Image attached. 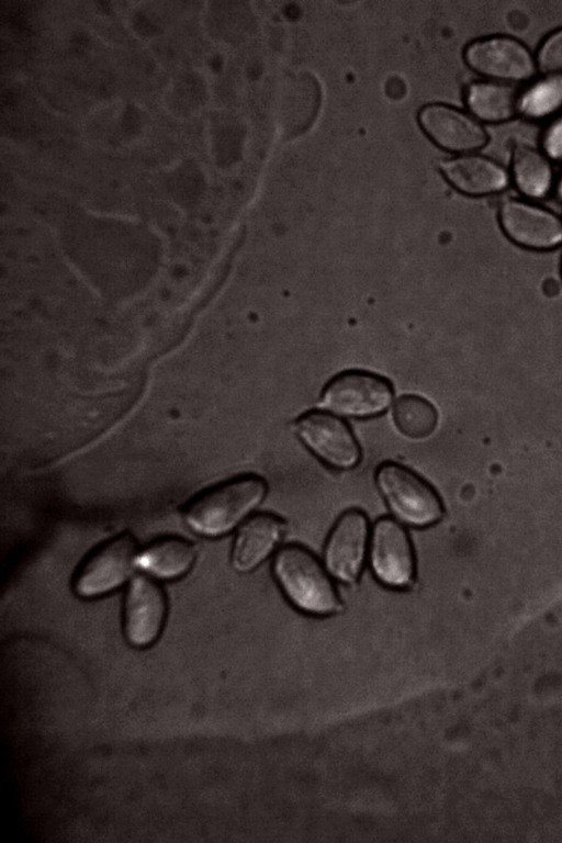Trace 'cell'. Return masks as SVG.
Here are the masks:
<instances>
[{"mask_svg":"<svg viewBox=\"0 0 562 843\" xmlns=\"http://www.w3.org/2000/svg\"><path fill=\"white\" fill-rule=\"evenodd\" d=\"M267 494V483L259 476L245 475L205 491L186 508L190 528L205 537L232 530Z\"/></svg>","mask_w":562,"mask_h":843,"instance_id":"cell-1","label":"cell"},{"mask_svg":"<svg viewBox=\"0 0 562 843\" xmlns=\"http://www.w3.org/2000/svg\"><path fill=\"white\" fill-rule=\"evenodd\" d=\"M272 572L286 598L302 611L328 615L340 608L333 582L307 549L297 544L281 548L273 559Z\"/></svg>","mask_w":562,"mask_h":843,"instance_id":"cell-2","label":"cell"},{"mask_svg":"<svg viewBox=\"0 0 562 843\" xmlns=\"http://www.w3.org/2000/svg\"><path fill=\"white\" fill-rule=\"evenodd\" d=\"M376 485L392 514L402 522L427 527L439 521L443 505L435 488L407 468L392 462L381 464Z\"/></svg>","mask_w":562,"mask_h":843,"instance_id":"cell-3","label":"cell"},{"mask_svg":"<svg viewBox=\"0 0 562 843\" xmlns=\"http://www.w3.org/2000/svg\"><path fill=\"white\" fill-rule=\"evenodd\" d=\"M392 401L387 380L366 371H347L329 381L322 405L337 415L367 418L384 412Z\"/></svg>","mask_w":562,"mask_h":843,"instance_id":"cell-4","label":"cell"},{"mask_svg":"<svg viewBox=\"0 0 562 843\" xmlns=\"http://www.w3.org/2000/svg\"><path fill=\"white\" fill-rule=\"evenodd\" d=\"M135 539L124 533L97 548L81 564L74 582L77 595L90 598L122 585L136 560Z\"/></svg>","mask_w":562,"mask_h":843,"instance_id":"cell-5","label":"cell"},{"mask_svg":"<svg viewBox=\"0 0 562 843\" xmlns=\"http://www.w3.org/2000/svg\"><path fill=\"white\" fill-rule=\"evenodd\" d=\"M301 441L324 463L335 469L357 465L361 450L348 425L324 412H308L295 423Z\"/></svg>","mask_w":562,"mask_h":843,"instance_id":"cell-6","label":"cell"},{"mask_svg":"<svg viewBox=\"0 0 562 843\" xmlns=\"http://www.w3.org/2000/svg\"><path fill=\"white\" fill-rule=\"evenodd\" d=\"M370 563L376 578L390 587H407L415 576V555L406 530L395 520L375 521L370 537Z\"/></svg>","mask_w":562,"mask_h":843,"instance_id":"cell-7","label":"cell"},{"mask_svg":"<svg viewBox=\"0 0 562 843\" xmlns=\"http://www.w3.org/2000/svg\"><path fill=\"white\" fill-rule=\"evenodd\" d=\"M369 541V521L358 510L345 512L333 526L324 551L327 571L345 583L358 580Z\"/></svg>","mask_w":562,"mask_h":843,"instance_id":"cell-8","label":"cell"},{"mask_svg":"<svg viewBox=\"0 0 562 843\" xmlns=\"http://www.w3.org/2000/svg\"><path fill=\"white\" fill-rule=\"evenodd\" d=\"M418 122L437 146L449 151L467 153L487 143L486 132L475 120L447 104L424 105L418 112Z\"/></svg>","mask_w":562,"mask_h":843,"instance_id":"cell-9","label":"cell"},{"mask_svg":"<svg viewBox=\"0 0 562 843\" xmlns=\"http://www.w3.org/2000/svg\"><path fill=\"white\" fill-rule=\"evenodd\" d=\"M167 610L162 589L145 576L135 577L124 604V630L128 642L146 647L159 636Z\"/></svg>","mask_w":562,"mask_h":843,"instance_id":"cell-10","label":"cell"},{"mask_svg":"<svg viewBox=\"0 0 562 843\" xmlns=\"http://www.w3.org/2000/svg\"><path fill=\"white\" fill-rule=\"evenodd\" d=\"M464 58L476 72L498 79L524 80L535 70L529 52L509 37L474 41L465 48Z\"/></svg>","mask_w":562,"mask_h":843,"instance_id":"cell-11","label":"cell"},{"mask_svg":"<svg viewBox=\"0 0 562 843\" xmlns=\"http://www.w3.org/2000/svg\"><path fill=\"white\" fill-rule=\"evenodd\" d=\"M499 221L507 236L524 247L547 249L562 240V223L555 215L521 201H506Z\"/></svg>","mask_w":562,"mask_h":843,"instance_id":"cell-12","label":"cell"},{"mask_svg":"<svg viewBox=\"0 0 562 843\" xmlns=\"http://www.w3.org/2000/svg\"><path fill=\"white\" fill-rule=\"evenodd\" d=\"M285 531L284 521L273 514H258L240 526L235 538L232 563L238 572L256 569L274 550Z\"/></svg>","mask_w":562,"mask_h":843,"instance_id":"cell-13","label":"cell"},{"mask_svg":"<svg viewBox=\"0 0 562 843\" xmlns=\"http://www.w3.org/2000/svg\"><path fill=\"white\" fill-rule=\"evenodd\" d=\"M445 178L459 191L483 195L506 187L507 176L494 161L475 155H464L442 161Z\"/></svg>","mask_w":562,"mask_h":843,"instance_id":"cell-14","label":"cell"},{"mask_svg":"<svg viewBox=\"0 0 562 843\" xmlns=\"http://www.w3.org/2000/svg\"><path fill=\"white\" fill-rule=\"evenodd\" d=\"M195 549L180 538H164L147 547L137 558L139 566L151 575L172 580L184 575L193 565Z\"/></svg>","mask_w":562,"mask_h":843,"instance_id":"cell-15","label":"cell"},{"mask_svg":"<svg viewBox=\"0 0 562 843\" xmlns=\"http://www.w3.org/2000/svg\"><path fill=\"white\" fill-rule=\"evenodd\" d=\"M467 103L475 116L483 121L501 122L518 110L516 91L503 83L476 82L469 87Z\"/></svg>","mask_w":562,"mask_h":843,"instance_id":"cell-16","label":"cell"},{"mask_svg":"<svg viewBox=\"0 0 562 843\" xmlns=\"http://www.w3.org/2000/svg\"><path fill=\"white\" fill-rule=\"evenodd\" d=\"M513 172L519 189L530 196L543 195L551 182V169L544 156L526 144L513 150Z\"/></svg>","mask_w":562,"mask_h":843,"instance_id":"cell-17","label":"cell"},{"mask_svg":"<svg viewBox=\"0 0 562 843\" xmlns=\"http://www.w3.org/2000/svg\"><path fill=\"white\" fill-rule=\"evenodd\" d=\"M393 416L397 428L411 438L430 435L438 418L432 404L417 395L400 397L395 403Z\"/></svg>","mask_w":562,"mask_h":843,"instance_id":"cell-18","label":"cell"},{"mask_svg":"<svg viewBox=\"0 0 562 843\" xmlns=\"http://www.w3.org/2000/svg\"><path fill=\"white\" fill-rule=\"evenodd\" d=\"M562 105V76L557 75L536 82L520 98L518 109L530 119H540Z\"/></svg>","mask_w":562,"mask_h":843,"instance_id":"cell-19","label":"cell"},{"mask_svg":"<svg viewBox=\"0 0 562 843\" xmlns=\"http://www.w3.org/2000/svg\"><path fill=\"white\" fill-rule=\"evenodd\" d=\"M538 65L546 72L562 71V29L543 42L538 54Z\"/></svg>","mask_w":562,"mask_h":843,"instance_id":"cell-20","label":"cell"},{"mask_svg":"<svg viewBox=\"0 0 562 843\" xmlns=\"http://www.w3.org/2000/svg\"><path fill=\"white\" fill-rule=\"evenodd\" d=\"M543 147L552 158H562V117L554 121L546 131Z\"/></svg>","mask_w":562,"mask_h":843,"instance_id":"cell-21","label":"cell"},{"mask_svg":"<svg viewBox=\"0 0 562 843\" xmlns=\"http://www.w3.org/2000/svg\"><path fill=\"white\" fill-rule=\"evenodd\" d=\"M558 192H559L560 198L562 199V178H561L559 187H558Z\"/></svg>","mask_w":562,"mask_h":843,"instance_id":"cell-22","label":"cell"}]
</instances>
